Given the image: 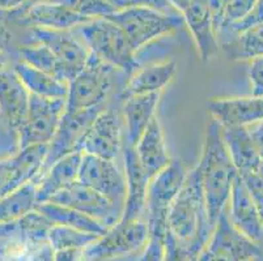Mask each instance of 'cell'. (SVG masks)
Listing matches in <instances>:
<instances>
[{"mask_svg":"<svg viewBox=\"0 0 263 261\" xmlns=\"http://www.w3.org/2000/svg\"><path fill=\"white\" fill-rule=\"evenodd\" d=\"M212 230L199 170L195 166L187 171L178 195L169 208L166 233L187 251L191 261H195L209 243Z\"/></svg>","mask_w":263,"mask_h":261,"instance_id":"cell-1","label":"cell"},{"mask_svg":"<svg viewBox=\"0 0 263 261\" xmlns=\"http://www.w3.org/2000/svg\"><path fill=\"white\" fill-rule=\"evenodd\" d=\"M210 224L215 227L220 213L228 205L232 186L238 171L234 167L221 136V124L212 118L203 140L202 158L197 165Z\"/></svg>","mask_w":263,"mask_h":261,"instance_id":"cell-2","label":"cell"},{"mask_svg":"<svg viewBox=\"0 0 263 261\" xmlns=\"http://www.w3.org/2000/svg\"><path fill=\"white\" fill-rule=\"evenodd\" d=\"M88 51L130 77L140 68L138 52L124 32L106 17L95 18L75 29Z\"/></svg>","mask_w":263,"mask_h":261,"instance_id":"cell-3","label":"cell"},{"mask_svg":"<svg viewBox=\"0 0 263 261\" xmlns=\"http://www.w3.org/2000/svg\"><path fill=\"white\" fill-rule=\"evenodd\" d=\"M106 18L116 23L123 30L136 52L185 26L182 14L164 13L143 6L121 9Z\"/></svg>","mask_w":263,"mask_h":261,"instance_id":"cell-4","label":"cell"},{"mask_svg":"<svg viewBox=\"0 0 263 261\" xmlns=\"http://www.w3.org/2000/svg\"><path fill=\"white\" fill-rule=\"evenodd\" d=\"M116 68L89 52L87 64L68 83L66 111H81L105 106L111 88Z\"/></svg>","mask_w":263,"mask_h":261,"instance_id":"cell-5","label":"cell"},{"mask_svg":"<svg viewBox=\"0 0 263 261\" xmlns=\"http://www.w3.org/2000/svg\"><path fill=\"white\" fill-rule=\"evenodd\" d=\"M187 170L181 159H172L171 164L149 180L147 192L148 233H165L166 218L172 203L178 195Z\"/></svg>","mask_w":263,"mask_h":261,"instance_id":"cell-6","label":"cell"},{"mask_svg":"<svg viewBox=\"0 0 263 261\" xmlns=\"http://www.w3.org/2000/svg\"><path fill=\"white\" fill-rule=\"evenodd\" d=\"M148 240V225L142 219L122 222L106 230L84 250V261H113L143 250Z\"/></svg>","mask_w":263,"mask_h":261,"instance_id":"cell-7","label":"cell"},{"mask_svg":"<svg viewBox=\"0 0 263 261\" xmlns=\"http://www.w3.org/2000/svg\"><path fill=\"white\" fill-rule=\"evenodd\" d=\"M105 106H97L93 109L81 110V111H64L61 119L57 132H55L52 140L47 144V154L45 162L42 165L40 175L33 182H37L41 176L44 175L46 170L51 166L54 162L63 158L64 155L72 154V153H83V141L90 124L100 114Z\"/></svg>","mask_w":263,"mask_h":261,"instance_id":"cell-8","label":"cell"},{"mask_svg":"<svg viewBox=\"0 0 263 261\" xmlns=\"http://www.w3.org/2000/svg\"><path fill=\"white\" fill-rule=\"evenodd\" d=\"M66 111V99H50L30 94L25 122L18 128L21 149L47 145L54 137Z\"/></svg>","mask_w":263,"mask_h":261,"instance_id":"cell-9","label":"cell"},{"mask_svg":"<svg viewBox=\"0 0 263 261\" xmlns=\"http://www.w3.org/2000/svg\"><path fill=\"white\" fill-rule=\"evenodd\" d=\"M78 180L96 192L101 193L123 212L126 176L117 166L116 161L83 153Z\"/></svg>","mask_w":263,"mask_h":261,"instance_id":"cell-10","label":"cell"},{"mask_svg":"<svg viewBox=\"0 0 263 261\" xmlns=\"http://www.w3.org/2000/svg\"><path fill=\"white\" fill-rule=\"evenodd\" d=\"M204 248L224 261H254L263 256L260 244L246 238L232 225L227 208L220 213Z\"/></svg>","mask_w":263,"mask_h":261,"instance_id":"cell-11","label":"cell"},{"mask_svg":"<svg viewBox=\"0 0 263 261\" xmlns=\"http://www.w3.org/2000/svg\"><path fill=\"white\" fill-rule=\"evenodd\" d=\"M32 33L34 39L49 47L57 57L64 81L70 83L85 67L89 59V51L83 41L73 35L72 30L32 28Z\"/></svg>","mask_w":263,"mask_h":261,"instance_id":"cell-12","label":"cell"},{"mask_svg":"<svg viewBox=\"0 0 263 261\" xmlns=\"http://www.w3.org/2000/svg\"><path fill=\"white\" fill-rule=\"evenodd\" d=\"M49 203L70 207L89 215L106 227H111L121 219L122 210L107 200L101 193L96 192L89 187L75 182L66 190L52 196Z\"/></svg>","mask_w":263,"mask_h":261,"instance_id":"cell-13","label":"cell"},{"mask_svg":"<svg viewBox=\"0 0 263 261\" xmlns=\"http://www.w3.org/2000/svg\"><path fill=\"white\" fill-rule=\"evenodd\" d=\"M122 150L123 141L118 115L113 109H104L90 124L83 141L81 152L116 161Z\"/></svg>","mask_w":263,"mask_h":261,"instance_id":"cell-14","label":"cell"},{"mask_svg":"<svg viewBox=\"0 0 263 261\" xmlns=\"http://www.w3.org/2000/svg\"><path fill=\"white\" fill-rule=\"evenodd\" d=\"M9 18L30 28H44L51 30H73L78 26L89 23V18L79 16L59 4L40 2L18 11L6 12Z\"/></svg>","mask_w":263,"mask_h":261,"instance_id":"cell-15","label":"cell"},{"mask_svg":"<svg viewBox=\"0 0 263 261\" xmlns=\"http://www.w3.org/2000/svg\"><path fill=\"white\" fill-rule=\"evenodd\" d=\"M122 152H123L124 176H126V200L119 221L130 222L140 219L142 214L145 212L149 178L145 175L144 170L140 166L133 147L124 144Z\"/></svg>","mask_w":263,"mask_h":261,"instance_id":"cell-16","label":"cell"},{"mask_svg":"<svg viewBox=\"0 0 263 261\" xmlns=\"http://www.w3.org/2000/svg\"><path fill=\"white\" fill-rule=\"evenodd\" d=\"M227 207L232 225L250 240L262 243L263 221L240 174L234 178Z\"/></svg>","mask_w":263,"mask_h":261,"instance_id":"cell-17","label":"cell"},{"mask_svg":"<svg viewBox=\"0 0 263 261\" xmlns=\"http://www.w3.org/2000/svg\"><path fill=\"white\" fill-rule=\"evenodd\" d=\"M214 119L221 126H249L263 121V95L249 98H214L207 102Z\"/></svg>","mask_w":263,"mask_h":261,"instance_id":"cell-18","label":"cell"},{"mask_svg":"<svg viewBox=\"0 0 263 261\" xmlns=\"http://www.w3.org/2000/svg\"><path fill=\"white\" fill-rule=\"evenodd\" d=\"M134 149L140 166L149 180L172 162L165 143L164 131L156 115L149 122Z\"/></svg>","mask_w":263,"mask_h":261,"instance_id":"cell-19","label":"cell"},{"mask_svg":"<svg viewBox=\"0 0 263 261\" xmlns=\"http://www.w3.org/2000/svg\"><path fill=\"white\" fill-rule=\"evenodd\" d=\"M83 153L64 155L46 170L35 183V204L49 203L52 196L78 182Z\"/></svg>","mask_w":263,"mask_h":261,"instance_id":"cell-20","label":"cell"},{"mask_svg":"<svg viewBox=\"0 0 263 261\" xmlns=\"http://www.w3.org/2000/svg\"><path fill=\"white\" fill-rule=\"evenodd\" d=\"M182 17L195 41L199 57L203 62H209L217 54L220 45L205 0H194L182 13Z\"/></svg>","mask_w":263,"mask_h":261,"instance_id":"cell-21","label":"cell"},{"mask_svg":"<svg viewBox=\"0 0 263 261\" xmlns=\"http://www.w3.org/2000/svg\"><path fill=\"white\" fill-rule=\"evenodd\" d=\"M178 66L174 61L145 64L128 77L119 94L121 101L131 95L160 93L176 76Z\"/></svg>","mask_w":263,"mask_h":261,"instance_id":"cell-22","label":"cell"},{"mask_svg":"<svg viewBox=\"0 0 263 261\" xmlns=\"http://www.w3.org/2000/svg\"><path fill=\"white\" fill-rule=\"evenodd\" d=\"M221 136L238 174L255 172L262 158L246 126H221Z\"/></svg>","mask_w":263,"mask_h":261,"instance_id":"cell-23","label":"cell"},{"mask_svg":"<svg viewBox=\"0 0 263 261\" xmlns=\"http://www.w3.org/2000/svg\"><path fill=\"white\" fill-rule=\"evenodd\" d=\"M160 99V93L152 94L131 95L123 98L122 112H123L124 124H126V141L130 147L135 148L140 136L145 131L149 122L154 118L157 104Z\"/></svg>","mask_w":263,"mask_h":261,"instance_id":"cell-24","label":"cell"},{"mask_svg":"<svg viewBox=\"0 0 263 261\" xmlns=\"http://www.w3.org/2000/svg\"><path fill=\"white\" fill-rule=\"evenodd\" d=\"M30 93L16 73L0 77V106L12 127L20 128L29 110Z\"/></svg>","mask_w":263,"mask_h":261,"instance_id":"cell-25","label":"cell"},{"mask_svg":"<svg viewBox=\"0 0 263 261\" xmlns=\"http://www.w3.org/2000/svg\"><path fill=\"white\" fill-rule=\"evenodd\" d=\"M15 72L30 94L50 98V99H66L67 98V93H68L67 81L59 80L55 76L26 64L25 62L16 64Z\"/></svg>","mask_w":263,"mask_h":261,"instance_id":"cell-26","label":"cell"},{"mask_svg":"<svg viewBox=\"0 0 263 261\" xmlns=\"http://www.w3.org/2000/svg\"><path fill=\"white\" fill-rule=\"evenodd\" d=\"M54 226L51 221L37 209L30 210L21 218L3 225L0 231L8 238H16L28 243H42L47 240V234Z\"/></svg>","mask_w":263,"mask_h":261,"instance_id":"cell-27","label":"cell"},{"mask_svg":"<svg viewBox=\"0 0 263 261\" xmlns=\"http://www.w3.org/2000/svg\"><path fill=\"white\" fill-rule=\"evenodd\" d=\"M35 209L41 212L54 225H61V226L73 227V229L87 231V233L97 234V235H104L109 227L104 226L99 221L79 212V210L72 209L70 207L64 205L54 204V203H44V204H37Z\"/></svg>","mask_w":263,"mask_h":261,"instance_id":"cell-28","label":"cell"},{"mask_svg":"<svg viewBox=\"0 0 263 261\" xmlns=\"http://www.w3.org/2000/svg\"><path fill=\"white\" fill-rule=\"evenodd\" d=\"M223 47L231 59L252 61L263 56V24L246 29Z\"/></svg>","mask_w":263,"mask_h":261,"instance_id":"cell-29","label":"cell"},{"mask_svg":"<svg viewBox=\"0 0 263 261\" xmlns=\"http://www.w3.org/2000/svg\"><path fill=\"white\" fill-rule=\"evenodd\" d=\"M35 183L29 182L0 203V222L16 221L35 208Z\"/></svg>","mask_w":263,"mask_h":261,"instance_id":"cell-30","label":"cell"},{"mask_svg":"<svg viewBox=\"0 0 263 261\" xmlns=\"http://www.w3.org/2000/svg\"><path fill=\"white\" fill-rule=\"evenodd\" d=\"M101 235L87 233L73 227L54 225L47 234V242L54 251L66 250V248H81L85 250L90 244L95 243Z\"/></svg>","mask_w":263,"mask_h":261,"instance_id":"cell-31","label":"cell"},{"mask_svg":"<svg viewBox=\"0 0 263 261\" xmlns=\"http://www.w3.org/2000/svg\"><path fill=\"white\" fill-rule=\"evenodd\" d=\"M20 54L23 56V62H25L26 64L64 81L61 66H59L57 57L45 45L37 43L35 46H25L21 49Z\"/></svg>","mask_w":263,"mask_h":261,"instance_id":"cell-32","label":"cell"},{"mask_svg":"<svg viewBox=\"0 0 263 261\" xmlns=\"http://www.w3.org/2000/svg\"><path fill=\"white\" fill-rule=\"evenodd\" d=\"M45 2L66 7L73 13L89 18V20L107 17L117 12V9L111 4L107 3L106 0H45Z\"/></svg>","mask_w":263,"mask_h":261,"instance_id":"cell-33","label":"cell"},{"mask_svg":"<svg viewBox=\"0 0 263 261\" xmlns=\"http://www.w3.org/2000/svg\"><path fill=\"white\" fill-rule=\"evenodd\" d=\"M259 24H263V0H258L257 3H255L254 8L252 9V12L243 20L226 26V28L220 30L219 34H217L219 45L223 46L226 43L231 42L234 37H237L243 30L252 28L254 25H259Z\"/></svg>","mask_w":263,"mask_h":261,"instance_id":"cell-34","label":"cell"},{"mask_svg":"<svg viewBox=\"0 0 263 261\" xmlns=\"http://www.w3.org/2000/svg\"><path fill=\"white\" fill-rule=\"evenodd\" d=\"M165 234L149 233L148 240L143 247L142 253L135 258L121 257L113 261H165V248H164Z\"/></svg>","mask_w":263,"mask_h":261,"instance_id":"cell-35","label":"cell"},{"mask_svg":"<svg viewBox=\"0 0 263 261\" xmlns=\"http://www.w3.org/2000/svg\"><path fill=\"white\" fill-rule=\"evenodd\" d=\"M258 0H229L224 13V23L221 29L243 20L252 12Z\"/></svg>","mask_w":263,"mask_h":261,"instance_id":"cell-36","label":"cell"},{"mask_svg":"<svg viewBox=\"0 0 263 261\" xmlns=\"http://www.w3.org/2000/svg\"><path fill=\"white\" fill-rule=\"evenodd\" d=\"M117 11H121L124 8H130V7H149L155 8L157 11H161L164 13L169 14H181L169 4L168 0H106Z\"/></svg>","mask_w":263,"mask_h":261,"instance_id":"cell-37","label":"cell"},{"mask_svg":"<svg viewBox=\"0 0 263 261\" xmlns=\"http://www.w3.org/2000/svg\"><path fill=\"white\" fill-rule=\"evenodd\" d=\"M240 176L242 178L246 190L257 207L260 218L263 221V178L257 171L241 174Z\"/></svg>","mask_w":263,"mask_h":261,"instance_id":"cell-38","label":"cell"},{"mask_svg":"<svg viewBox=\"0 0 263 261\" xmlns=\"http://www.w3.org/2000/svg\"><path fill=\"white\" fill-rule=\"evenodd\" d=\"M249 78L252 83V94L254 97L263 95V56L254 57L249 66Z\"/></svg>","mask_w":263,"mask_h":261,"instance_id":"cell-39","label":"cell"},{"mask_svg":"<svg viewBox=\"0 0 263 261\" xmlns=\"http://www.w3.org/2000/svg\"><path fill=\"white\" fill-rule=\"evenodd\" d=\"M228 2L229 0H205V3H207V6H209L210 13H211L212 24H214V29H215V33H216V37L217 34H219L221 26H223L224 13H226Z\"/></svg>","mask_w":263,"mask_h":261,"instance_id":"cell-40","label":"cell"},{"mask_svg":"<svg viewBox=\"0 0 263 261\" xmlns=\"http://www.w3.org/2000/svg\"><path fill=\"white\" fill-rule=\"evenodd\" d=\"M28 261H54V248L47 240L35 244L30 251Z\"/></svg>","mask_w":263,"mask_h":261,"instance_id":"cell-41","label":"cell"},{"mask_svg":"<svg viewBox=\"0 0 263 261\" xmlns=\"http://www.w3.org/2000/svg\"><path fill=\"white\" fill-rule=\"evenodd\" d=\"M54 261H84V250L66 248L54 251Z\"/></svg>","mask_w":263,"mask_h":261,"instance_id":"cell-42","label":"cell"},{"mask_svg":"<svg viewBox=\"0 0 263 261\" xmlns=\"http://www.w3.org/2000/svg\"><path fill=\"white\" fill-rule=\"evenodd\" d=\"M248 127L249 133L252 136L253 141H254L255 147H257L258 152H259L260 158L263 159V121L257 122V123L249 124Z\"/></svg>","mask_w":263,"mask_h":261,"instance_id":"cell-43","label":"cell"},{"mask_svg":"<svg viewBox=\"0 0 263 261\" xmlns=\"http://www.w3.org/2000/svg\"><path fill=\"white\" fill-rule=\"evenodd\" d=\"M30 0H0V11L12 12L29 6Z\"/></svg>","mask_w":263,"mask_h":261,"instance_id":"cell-44","label":"cell"},{"mask_svg":"<svg viewBox=\"0 0 263 261\" xmlns=\"http://www.w3.org/2000/svg\"><path fill=\"white\" fill-rule=\"evenodd\" d=\"M4 14H6V12L0 11V49H4L8 45L9 39H11V35L7 32L6 26L3 24Z\"/></svg>","mask_w":263,"mask_h":261,"instance_id":"cell-45","label":"cell"},{"mask_svg":"<svg viewBox=\"0 0 263 261\" xmlns=\"http://www.w3.org/2000/svg\"><path fill=\"white\" fill-rule=\"evenodd\" d=\"M169 4L176 9L178 13L182 14L187 9V7L193 3L194 0H168Z\"/></svg>","mask_w":263,"mask_h":261,"instance_id":"cell-46","label":"cell"},{"mask_svg":"<svg viewBox=\"0 0 263 261\" xmlns=\"http://www.w3.org/2000/svg\"><path fill=\"white\" fill-rule=\"evenodd\" d=\"M195 261H224V260L216 257V256L212 255V253L209 252V251L205 250V248H203V251L199 253V255H198L197 260Z\"/></svg>","mask_w":263,"mask_h":261,"instance_id":"cell-47","label":"cell"},{"mask_svg":"<svg viewBox=\"0 0 263 261\" xmlns=\"http://www.w3.org/2000/svg\"><path fill=\"white\" fill-rule=\"evenodd\" d=\"M257 172H258V174H259V175H260V176H262V178H263V159H262V162H260L259 167H258Z\"/></svg>","mask_w":263,"mask_h":261,"instance_id":"cell-48","label":"cell"},{"mask_svg":"<svg viewBox=\"0 0 263 261\" xmlns=\"http://www.w3.org/2000/svg\"><path fill=\"white\" fill-rule=\"evenodd\" d=\"M40 2H45V0H30L29 6H32V4H35V3H40ZM29 6H26V7H29ZM26 7H25V8H26Z\"/></svg>","mask_w":263,"mask_h":261,"instance_id":"cell-49","label":"cell"}]
</instances>
